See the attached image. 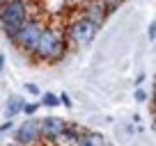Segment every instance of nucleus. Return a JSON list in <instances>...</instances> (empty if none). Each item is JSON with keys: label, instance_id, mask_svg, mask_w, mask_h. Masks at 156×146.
Segmentation results:
<instances>
[{"label": "nucleus", "instance_id": "13", "mask_svg": "<svg viewBox=\"0 0 156 146\" xmlns=\"http://www.w3.org/2000/svg\"><path fill=\"white\" fill-rule=\"evenodd\" d=\"M145 98H147V91H145V89H136V101L142 103Z\"/></svg>", "mask_w": 156, "mask_h": 146}, {"label": "nucleus", "instance_id": "1", "mask_svg": "<svg viewBox=\"0 0 156 146\" xmlns=\"http://www.w3.org/2000/svg\"><path fill=\"white\" fill-rule=\"evenodd\" d=\"M28 5L25 0H5L0 5V25L9 37H14L28 23Z\"/></svg>", "mask_w": 156, "mask_h": 146}, {"label": "nucleus", "instance_id": "10", "mask_svg": "<svg viewBox=\"0 0 156 146\" xmlns=\"http://www.w3.org/2000/svg\"><path fill=\"white\" fill-rule=\"evenodd\" d=\"M58 103H60V98H58V96H53V94H44V105L55 107Z\"/></svg>", "mask_w": 156, "mask_h": 146}, {"label": "nucleus", "instance_id": "8", "mask_svg": "<svg viewBox=\"0 0 156 146\" xmlns=\"http://www.w3.org/2000/svg\"><path fill=\"white\" fill-rule=\"evenodd\" d=\"M76 146H106V139L101 132H83Z\"/></svg>", "mask_w": 156, "mask_h": 146}, {"label": "nucleus", "instance_id": "6", "mask_svg": "<svg viewBox=\"0 0 156 146\" xmlns=\"http://www.w3.org/2000/svg\"><path fill=\"white\" fill-rule=\"evenodd\" d=\"M41 137L48 141H55V139H62L64 130H67L69 123H64L60 117H44L41 119Z\"/></svg>", "mask_w": 156, "mask_h": 146}, {"label": "nucleus", "instance_id": "2", "mask_svg": "<svg viewBox=\"0 0 156 146\" xmlns=\"http://www.w3.org/2000/svg\"><path fill=\"white\" fill-rule=\"evenodd\" d=\"M67 53V39L64 34L58 32L55 28H44V34L39 39V46L34 50V57L46 59V62H55V59H62Z\"/></svg>", "mask_w": 156, "mask_h": 146}, {"label": "nucleus", "instance_id": "9", "mask_svg": "<svg viewBox=\"0 0 156 146\" xmlns=\"http://www.w3.org/2000/svg\"><path fill=\"white\" fill-rule=\"evenodd\" d=\"M23 107H25V103L21 101L19 96H12V98H9V103H7V107H5V117H7V121H9L14 114L23 112Z\"/></svg>", "mask_w": 156, "mask_h": 146}, {"label": "nucleus", "instance_id": "20", "mask_svg": "<svg viewBox=\"0 0 156 146\" xmlns=\"http://www.w3.org/2000/svg\"><path fill=\"white\" fill-rule=\"evenodd\" d=\"M154 130H156V119H154Z\"/></svg>", "mask_w": 156, "mask_h": 146}, {"label": "nucleus", "instance_id": "15", "mask_svg": "<svg viewBox=\"0 0 156 146\" xmlns=\"http://www.w3.org/2000/svg\"><path fill=\"white\" fill-rule=\"evenodd\" d=\"M101 2H106V5H108V7H110V12H112V9H115V7H117V5H122V0H101Z\"/></svg>", "mask_w": 156, "mask_h": 146}, {"label": "nucleus", "instance_id": "19", "mask_svg": "<svg viewBox=\"0 0 156 146\" xmlns=\"http://www.w3.org/2000/svg\"><path fill=\"white\" fill-rule=\"evenodd\" d=\"M154 112H156V91H154Z\"/></svg>", "mask_w": 156, "mask_h": 146}, {"label": "nucleus", "instance_id": "12", "mask_svg": "<svg viewBox=\"0 0 156 146\" xmlns=\"http://www.w3.org/2000/svg\"><path fill=\"white\" fill-rule=\"evenodd\" d=\"M23 112H25V114H34V112H37V105H34V103H25Z\"/></svg>", "mask_w": 156, "mask_h": 146}, {"label": "nucleus", "instance_id": "5", "mask_svg": "<svg viewBox=\"0 0 156 146\" xmlns=\"http://www.w3.org/2000/svg\"><path fill=\"white\" fill-rule=\"evenodd\" d=\"M14 137H16V144H19V146H30V144H34L37 139H41V123L34 121V119H30V121L21 123V126L16 128Z\"/></svg>", "mask_w": 156, "mask_h": 146}, {"label": "nucleus", "instance_id": "18", "mask_svg": "<svg viewBox=\"0 0 156 146\" xmlns=\"http://www.w3.org/2000/svg\"><path fill=\"white\" fill-rule=\"evenodd\" d=\"M5 68V55H0V71Z\"/></svg>", "mask_w": 156, "mask_h": 146}, {"label": "nucleus", "instance_id": "14", "mask_svg": "<svg viewBox=\"0 0 156 146\" xmlns=\"http://www.w3.org/2000/svg\"><path fill=\"white\" fill-rule=\"evenodd\" d=\"M147 34H149V39H151V41L156 39V21H154V23L149 25V30H147Z\"/></svg>", "mask_w": 156, "mask_h": 146}, {"label": "nucleus", "instance_id": "3", "mask_svg": "<svg viewBox=\"0 0 156 146\" xmlns=\"http://www.w3.org/2000/svg\"><path fill=\"white\" fill-rule=\"evenodd\" d=\"M41 34H44V25H39L37 21H28V23H25L14 37H12V41H14L21 50L34 55V50H37V46H39V39H41Z\"/></svg>", "mask_w": 156, "mask_h": 146}, {"label": "nucleus", "instance_id": "11", "mask_svg": "<svg viewBox=\"0 0 156 146\" xmlns=\"http://www.w3.org/2000/svg\"><path fill=\"white\" fill-rule=\"evenodd\" d=\"M25 91L32 94V96H37V94H39V87H37V85H32V82H28V85H25Z\"/></svg>", "mask_w": 156, "mask_h": 146}, {"label": "nucleus", "instance_id": "7", "mask_svg": "<svg viewBox=\"0 0 156 146\" xmlns=\"http://www.w3.org/2000/svg\"><path fill=\"white\" fill-rule=\"evenodd\" d=\"M83 9H85V18H90L94 25H99L101 28L103 25V21L108 18V14H110V7L106 5V2H101V0H87L83 5Z\"/></svg>", "mask_w": 156, "mask_h": 146}, {"label": "nucleus", "instance_id": "17", "mask_svg": "<svg viewBox=\"0 0 156 146\" xmlns=\"http://www.w3.org/2000/svg\"><path fill=\"white\" fill-rule=\"evenodd\" d=\"M60 101H62V103H64V105H71V98H69V96H67V94H62V98H60Z\"/></svg>", "mask_w": 156, "mask_h": 146}, {"label": "nucleus", "instance_id": "16", "mask_svg": "<svg viewBox=\"0 0 156 146\" xmlns=\"http://www.w3.org/2000/svg\"><path fill=\"white\" fill-rule=\"evenodd\" d=\"M12 128V121H7V123H2V126H0V135H2V132H7Z\"/></svg>", "mask_w": 156, "mask_h": 146}, {"label": "nucleus", "instance_id": "4", "mask_svg": "<svg viewBox=\"0 0 156 146\" xmlns=\"http://www.w3.org/2000/svg\"><path fill=\"white\" fill-rule=\"evenodd\" d=\"M97 32H99V25H94L90 18L80 16V18H76L71 25H69L67 37H69V41H73L76 46H85L97 37Z\"/></svg>", "mask_w": 156, "mask_h": 146}]
</instances>
